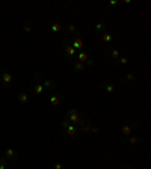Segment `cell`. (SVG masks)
Here are the masks:
<instances>
[{
    "instance_id": "13",
    "label": "cell",
    "mask_w": 151,
    "mask_h": 169,
    "mask_svg": "<svg viewBox=\"0 0 151 169\" xmlns=\"http://www.w3.org/2000/svg\"><path fill=\"white\" fill-rule=\"evenodd\" d=\"M41 83H42V86H44V89H50V91H53V89H56V82L55 80H52V79H44L41 80Z\"/></svg>"
},
{
    "instance_id": "6",
    "label": "cell",
    "mask_w": 151,
    "mask_h": 169,
    "mask_svg": "<svg viewBox=\"0 0 151 169\" xmlns=\"http://www.w3.org/2000/svg\"><path fill=\"white\" fill-rule=\"evenodd\" d=\"M70 42H71V45L74 47V50H76V51H80V50H83V47H85V42H83V40H82V38H80L79 35L71 36Z\"/></svg>"
},
{
    "instance_id": "27",
    "label": "cell",
    "mask_w": 151,
    "mask_h": 169,
    "mask_svg": "<svg viewBox=\"0 0 151 169\" xmlns=\"http://www.w3.org/2000/svg\"><path fill=\"white\" fill-rule=\"evenodd\" d=\"M85 63L88 65V67H94V65H95V60H94L92 58H88V60H86Z\"/></svg>"
},
{
    "instance_id": "2",
    "label": "cell",
    "mask_w": 151,
    "mask_h": 169,
    "mask_svg": "<svg viewBox=\"0 0 151 169\" xmlns=\"http://www.w3.org/2000/svg\"><path fill=\"white\" fill-rule=\"evenodd\" d=\"M136 128H137V124H136V122H133V121H127V122H124V124H122V127H121V139L132 136V134L136 132Z\"/></svg>"
},
{
    "instance_id": "9",
    "label": "cell",
    "mask_w": 151,
    "mask_h": 169,
    "mask_svg": "<svg viewBox=\"0 0 151 169\" xmlns=\"http://www.w3.org/2000/svg\"><path fill=\"white\" fill-rule=\"evenodd\" d=\"M3 157H5L8 162H14V160H17V157H18V152H17L14 148H8V150L5 151Z\"/></svg>"
},
{
    "instance_id": "10",
    "label": "cell",
    "mask_w": 151,
    "mask_h": 169,
    "mask_svg": "<svg viewBox=\"0 0 151 169\" xmlns=\"http://www.w3.org/2000/svg\"><path fill=\"white\" fill-rule=\"evenodd\" d=\"M48 100H50V104L56 107V106H59L60 103L64 101V95H62V94H53V95L48 97Z\"/></svg>"
},
{
    "instance_id": "14",
    "label": "cell",
    "mask_w": 151,
    "mask_h": 169,
    "mask_svg": "<svg viewBox=\"0 0 151 169\" xmlns=\"http://www.w3.org/2000/svg\"><path fill=\"white\" fill-rule=\"evenodd\" d=\"M12 74L11 73H8V71H3L2 73V83H3V86H11V83H12Z\"/></svg>"
},
{
    "instance_id": "20",
    "label": "cell",
    "mask_w": 151,
    "mask_h": 169,
    "mask_svg": "<svg viewBox=\"0 0 151 169\" xmlns=\"http://www.w3.org/2000/svg\"><path fill=\"white\" fill-rule=\"evenodd\" d=\"M113 63H115L116 67H125V65L129 63V58H127V56H119Z\"/></svg>"
},
{
    "instance_id": "21",
    "label": "cell",
    "mask_w": 151,
    "mask_h": 169,
    "mask_svg": "<svg viewBox=\"0 0 151 169\" xmlns=\"http://www.w3.org/2000/svg\"><path fill=\"white\" fill-rule=\"evenodd\" d=\"M94 29H95V32H104V30H106V23H104L103 20H100V21L94 26Z\"/></svg>"
},
{
    "instance_id": "12",
    "label": "cell",
    "mask_w": 151,
    "mask_h": 169,
    "mask_svg": "<svg viewBox=\"0 0 151 169\" xmlns=\"http://www.w3.org/2000/svg\"><path fill=\"white\" fill-rule=\"evenodd\" d=\"M76 60H77V62H80V63H85L86 60H88V58H89V55H88V51L83 48V50H80L79 51V53H76Z\"/></svg>"
},
{
    "instance_id": "28",
    "label": "cell",
    "mask_w": 151,
    "mask_h": 169,
    "mask_svg": "<svg viewBox=\"0 0 151 169\" xmlns=\"http://www.w3.org/2000/svg\"><path fill=\"white\" fill-rule=\"evenodd\" d=\"M53 169H64V163H62V162H56L53 165Z\"/></svg>"
},
{
    "instance_id": "19",
    "label": "cell",
    "mask_w": 151,
    "mask_h": 169,
    "mask_svg": "<svg viewBox=\"0 0 151 169\" xmlns=\"http://www.w3.org/2000/svg\"><path fill=\"white\" fill-rule=\"evenodd\" d=\"M73 70H74V73H83L85 71V63H80L77 60H73Z\"/></svg>"
},
{
    "instance_id": "22",
    "label": "cell",
    "mask_w": 151,
    "mask_h": 169,
    "mask_svg": "<svg viewBox=\"0 0 151 169\" xmlns=\"http://www.w3.org/2000/svg\"><path fill=\"white\" fill-rule=\"evenodd\" d=\"M29 101V94H20L18 95V103H21V104H27Z\"/></svg>"
},
{
    "instance_id": "29",
    "label": "cell",
    "mask_w": 151,
    "mask_h": 169,
    "mask_svg": "<svg viewBox=\"0 0 151 169\" xmlns=\"http://www.w3.org/2000/svg\"><path fill=\"white\" fill-rule=\"evenodd\" d=\"M118 5V0H110L109 2V6H116Z\"/></svg>"
},
{
    "instance_id": "15",
    "label": "cell",
    "mask_w": 151,
    "mask_h": 169,
    "mask_svg": "<svg viewBox=\"0 0 151 169\" xmlns=\"http://www.w3.org/2000/svg\"><path fill=\"white\" fill-rule=\"evenodd\" d=\"M64 29L67 30V33L70 36H76V35H77V26H76V24H71V23L64 24Z\"/></svg>"
},
{
    "instance_id": "16",
    "label": "cell",
    "mask_w": 151,
    "mask_h": 169,
    "mask_svg": "<svg viewBox=\"0 0 151 169\" xmlns=\"http://www.w3.org/2000/svg\"><path fill=\"white\" fill-rule=\"evenodd\" d=\"M62 29H64V24H62L60 21H53L52 24H50V30H52L53 33H58V32H60Z\"/></svg>"
},
{
    "instance_id": "30",
    "label": "cell",
    "mask_w": 151,
    "mask_h": 169,
    "mask_svg": "<svg viewBox=\"0 0 151 169\" xmlns=\"http://www.w3.org/2000/svg\"><path fill=\"white\" fill-rule=\"evenodd\" d=\"M122 169H134V168H133V166H124Z\"/></svg>"
},
{
    "instance_id": "24",
    "label": "cell",
    "mask_w": 151,
    "mask_h": 169,
    "mask_svg": "<svg viewBox=\"0 0 151 169\" xmlns=\"http://www.w3.org/2000/svg\"><path fill=\"white\" fill-rule=\"evenodd\" d=\"M23 30H24V32H26V33H30V32L33 30V26H32L30 23H26V24H24V26H23Z\"/></svg>"
},
{
    "instance_id": "8",
    "label": "cell",
    "mask_w": 151,
    "mask_h": 169,
    "mask_svg": "<svg viewBox=\"0 0 151 169\" xmlns=\"http://www.w3.org/2000/svg\"><path fill=\"white\" fill-rule=\"evenodd\" d=\"M91 127H92V121L86 116V119H85V122L82 124V125H79L77 127V130H79V134L80 133H89L91 132Z\"/></svg>"
},
{
    "instance_id": "26",
    "label": "cell",
    "mask_w": 151,
    "mask_h": 169,
    "mask_svg": "<svg viewBox=\"0 0 151 169\" xmlns=\"http://www.w3.org/2000/svg\"><path fill=\"white\" fill-rule=\"evenodd\" d=\"M89 133L98 134V133H100V127H97V125H92V127H91V132H89Z\"/></svg>"
},
{
    "instance_id": "3",
    "label": "cell",
    "mask_w": 151,
    "mask_h": 169,
    "mask_svg": "<svg viewBox=\"0 0 151 169\" xmlns=\"http://www.w3.org/2000/svg\"><path fill=\"white\" fill-rule=\"evenodd\" d=\"M40 79H41V73H36L35 74V82L30 85V94H35V95H42V92H44V86H42V83L40 82Z\"/></svg>"
},
{
    "instance_id": "18",
    "label": "cell",
    "mask_w": 151,
    "mask_h": 169,
    "mask_svg": "<svg viewBox=\"0 0 151 169\" xmlns=\"http://www.w3.org/2000/svg\"><path fill=\"white\" fill-rule=\"evenodd\" d=\"M103 91L106 94H109V95H112L113 92H115V85H112L110 82H106L104 85H103Z\"/></svg>"
},
{
    "instance_id": "1",
    "label": "cell",
    "mask_w": 151,
    "mask_h": 169,
    "mask_svg": "<svg viewBox=\"0 0 151 169\" xmlns=\"http://www.w3.org/2000/svg\"><path fill=\"white\" fill-rule=\"evenodd\" d=\"M65 118L71 122V124H74V125H82L83 122H85V119H86V116L83 115V113H80L77 109H74V107H71V109H68L67 112H65Z\"/></svg>"
},
{
    "instance_id": "5",
    "label": "cell",
    "mask_w": 151,
    "mask_h": 169,
    "mask_svg": "<svg viewBox=\"0 0 151 169\" xmlns=\"http://www.w3.org/2000/svg\"><path fill=\"white\" fill-rule=\"evenodd\" d=\"M64 53H65V58H68L70 60H73L74 56H76V53H77V51L74 50V47L71 45L70 40H65L64 41Z\"/></svg>"
},
{
    "instance_id": "7",
    "label": "cell",
    "mask_w": 151,
    "mask_h": 169,
    "mask_svg": "<svg viewBox=\"0 0 151 169\" xmlns=\"http://www.w3.org/2000/svg\"><path fill=\"white\" fill-rule=\"evenodd\" d=\"M70 139H74V137H77L79 136V130H77V125H74V124H70L65 130H62Z\"/></svg>"
},
{
    "instance_id": "4",
    "label": "cell",
    "mask_w": 151,
    "mask_h": 169,
    "mask_svg": "<svg viewBox=\"0 0 151 169\" xmlns=\"http://www.w3.org/2000/svg\"><path fill=\"white\" fill-rule=\"evenodd\" d=\"M142 142V134H132L129 137H124V139H119L118 144L121 145H130V147H136Z\"/></svg>"
},
{
    "instance_id": "17",
    "label": "cell",
    "mask_w": 151,
    "mask_h": 169,
    "mask_svg": "<svg viewBox=\"0 0 151 169\" xmlns=\"http://www.w3.org/2000/svg\"><path fill=\"white\" fill-rule=\"evenodd\" d=\"M124 80H125V83H127V85H133V83H134V80H136V76H134V73H132V71L125 73V76H124Z\"/></svg>"
},
{
    "instance_id": "11",
    "label": "cell",
    "mask_w": 151,
    "mask_h": 169,
    "mask_svg": "<svg viewBox=\"0 0 151 169\" xmlns=\"http://www.w3.org/2000/svg\"><path fill=\"white\" fill-rule=\"evenodd\" d=\"M107 53H109V56H110V59L115 62L121 55H119V50H118V47H115V45H109L107 47Z\"/></svg>"
},
{
    "instance_id": "23",
    "label": "cell",
    "mask_w": 151,
    "mask_h": 169,
    "mask_svg": "<svg viewBox=\"0 0 151 169\" xmlns=\"http://www.w3.org/2000/svg\"><path fill=\"white\" fill-rule=\"evenodd\" d=\"M112 40H113V36H112L110 33H106V32H104V33L101 35V41H103V42H106V44L112 42Z\"/></svg>"
},
{
    "instance_id": "25",
    "label": "cell",
    "mask_w": 151,
    "mask_h": 169,
    "mask_svg": "<svg viewBox=\"0 0 151 169\" xmlns=\"http://www.w3.org/2000/svg\"><path fill=\"white\" fill-rule=\"evenodd\" d=\"M0 169H8V160L5 157H0Z\"/></svg>"
}]
</instances>
